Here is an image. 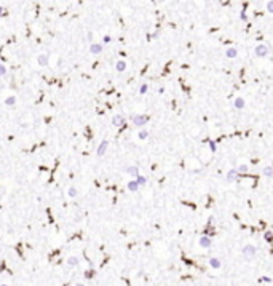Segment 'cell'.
Listing matches in <instances>:
<instances>
[{
  "label": "cell",
  "instance_id": "cell-1",
  "mask_svg": "<svg viewBox=\"0 0 273 286\" xmlns=\"http://www.w3.org/2000/svg\"><path fill=\"white\" fill-rule=\"evenodd\" d=\"M133 123L136 125V126H142V125H145L147 121H149V115H141V114H136L133 115Z\"/></svg>",
  "mask_w": 273,
  "mask_h": 286
},
{
  "label": "cell",
  "instance_id": "cell-2",
  "mask_svg": "<svg viewBox=\"0 0 273 286\" xmlns=\"http://www.w3.org/2000/svg\"><path fill=\"white\" fill-rule=\"evenodd\" d=\"M243 254H244L248 259L254 257V256H256V246L254 245H246L244 248H243Z\"/></svg>",
  "mask_w": 273,
  "mask_h": 286
},
{
  "label": "cell",
  "instance_id": "cell-3",
  "mask_svg": "<svg viewBox=\"0 0 273 286\" xmlns=\"http://www.w3.org/2000/svg\"><path fill=\"white\" fill-rule=\"evenodd\" d=\"M268 55V46L267 45H257L256 46V56L259 58H263V56Z\"/></svg>",
  "mask_w": 273,
  "mask_h": 286
},
{
  "label": "cell",
  "instance_id": "cell-4",
  "mask_svg": "<svg viewBox=\"0 0 273 286\" xmlns=\"http://www.w3.org/2000/svg\"><path fill=\"white\" fill-rule=\"evenodd\" d=\"M107 147H109V141H107V139H104V141L99 144V147H97V155L102 157L104 154L107 152Z\"/></svg>",
  "mask_w": 273,
  "mask_h": 286
},
{
  "label": "cell",
  "instance_id": "cell-5",
  "mask_svg": "<svg viewBox=\"0 0 273 286\" xmlns=\"http://www.w3.org/2000/svg\"><path fill=\"white\" fill-rule=\"evenodd\" d=\"M102 45H99V43H93V45L90 46V53L91 55H101L102 53Z\"/></svg>",
  "mask_w": 273,
  "mask_h": 286
},
{
  "label": "cell",
  "instance_id": "cell-6",
  "mask_svg": "<svg viewBox=\"0 0 273 286\" xmlns=\"http://www.w3.org/2000/svg\"><path fill=\"white\" fill-rule=\"evenodd\" d=\"M115 70H117V72H125V70H126V61L118 59V61L115 62Z\"/></svg>",
  "mask_w": 273,
  "mask_h": 286
},
{
  "label": "cell",
  "instance_id": "cell-7",
  "mask_svg": "<svg viewBox=\"0 0 273 286\" xmlns=\"http://www.w3.org/2000/svg\"><path fill=\"white\" fill-rule=\"evenodd\" d=\"M123 123H125V118L121 117L120 114H117V115L112 117V125H114V126H121Z\"/></svg>",
  "mask_w": 273,
  "mask_h": 286
},
{
  "label": "cell",
  "instance_id": "cell-8",
  "mask_svg": "<svg viewBox=\"0 0 273 286\" xmlns=\"http://www.w3.org/2000/svg\"><path fill=\"white\" fill-rule=\"evenodd\" d=\"M200 246H203V248H211V238L209 237H201L200 238Z\"/></svg>",
  "mask_w": 273,
  "mask_h": 286
},
{
  "label": "cell",
  "instance_id": "cell-9",
  "mask_svg": "<svg viewBox=\"0 0 273 286\" xmlns=\"http://www.w3.org/2000/svg\"><path fill=\"white\" fill-rule=\"evenodd\" d=\"M126 173H128L129 176H134V177H138V176H139V168H138V166H134V165H133V166H128V168H126Z\"/></svg>",
  "mask_w": 273,
  "mask_h": 286
},
{
  "label": "cell",
  "instance_id": "cell-10",
  "mask_svg": "<svg viewBox=\"0 0 273 286\" xmlns=\"http://www.w3.org/2000/svg\"><path fill=\"white\" fill-rule=\"evenodd\" d=\"M37 62H38V66H42V67L48 66V56H46V55H40L37 58Z\"/></svg>",
  "mask_w": 273,
  "mask_h": 286
},
{
  "label": "cell",
  "instance_id": "cell-11",
  "mask_svg": "<svg viewBox=\"0 0 273 286\" xmlns=\"http://www.w3.org/2000/svg\"><path fill=\"white\" fill-rule=\"evenodd\" d=\"M209 266H211L212 269H221V259L211 257V259H209Z\"/></svg>",
  "mask_w": 273,
  "mask_h": 286
},
{
  "label": "cell",
  "instance_id": "cell-12",
  "mask_svg": "<svg viewBox=\"0 0 273 286\" xmlns=\"http://www.w3.org/2000/svg\"><path fill=\"white\" fill-rule=\"evenodd\" d=\"M225 55H227V58H230V59H232V58H236V55H238V50L233 48V46H230V48L225 51Z\"/></svg>",
  "mask_w": 273,
  "mask_h": 286
},
{
  "label": "cell",
  "instance_id": "cell-13",
  "mask_svg": "<svg viewBox=\"0 0 273 286\" xmlns=\"http://www.w3.org/2000/svg\"><path fill=\"white\" fill-rule=\"evenodd\" d=\"M77 264H78V257H77V256H70V257L67 259V266L69 267H75Z\"/></svg>",
  "mask_w": 273,
  "mask_h": 286
},
{
  "label": "cell",
  "instance_id": "cell-14",
  "mask_svg": "<svg viewBox=\"0 0 273 286\" xmlns=\"http://www.w3.org/2000/svg\"><path fill=\"white\" fill-rule=\"evenodd\" d=\"M138 189H139V184L136 182V181H129V182H128V190H131V192H136Z\"/></svg>",
  "mask_w": 273,
  "mask_h": 286
},
{
  "label": "cell",
  "instance_id": "cell-15",
  "mask_svg": "<svg viewBox=\"0 0 273 286\" xmlns=\"http://www.w3.org/2000/svg\"><path fill=\"white\" fill-rule=\"evenodd\" d=\"M235 107L236 109H243V107H244V99H243V98H236L235 99Z\"/></svg>",
  "mask_w": 273,
  "mask_h": 286
},
{
  "label": "cell",
  "instance_id": "cell-16",
  "mask_svg": "<svg viewBox=\"0 0 273 286\" xmlns=\"http://www.w3.org/2000/svg\"><path fill=\"white\" fill-rule=\"evenodd\" d=\"M136 182L139 184V187H141V186H145V184H147V179H145L144 176H141V174H139L138 177H136Z\"/></svg>",
  "mask_w": 273,
  "mask_h": 286
},
{
  "label": "cell",
  "instance_id": "cell-17",
  "mask_svg": "<svg viewBox=\"0 0 273 286\" xmlns=\"http://www.w3.org/2000/svg\"><path fill=\"white\" fill-rule=\"evenodd\" d=\"M5 104H7V106H14V104H16V98H14V96H8L7 99H5Z\"/></svg>",
  "mask_w": 273,
  "mask_h": 286
},
{
  "label": "cell",
  "instance_id": "cell-18",
  "mask_svg": "<svg viewBox=\"0 0 273 286\" xmlns=\"http://www.w3.org/2000/svg\"><path fill=\"white\" fill-rule=\"evenodd\" d=\"M236 174H238V171H236V169H232V171L228 173V176H227V181H233L236 177Z\"/></svg>",
  "mask_w": 273,
  "mask_h": 286
},
{
  "label": "cell",
  "instance_id": "cell-19",
  "mask_svg": "<svg viewBox=\"0 0 273 286\" xmlns=\"http://www.w3.org/2000/svg\"><path fill=\"white\" fill-rule=\"evenodd\" d=\"M263 174H265V176H268V177H270V176H272L273 174V168H272V166H265V168H263Z\"/></svg>",
  "mask_w": 273,
  "mask_h": 286
},
{
  "label": "cell",
  "instance_id": "cell-20",
  "mask_svg": "<svg viewBox=\"0 0 273 286\" xmlns=\"http://www.w3.org/2000/svg\"><path fill=\"white\" fill-rule=\"evenodd\" d=\"M69 197L70 198H75L77 197V189L75 187H69Z\"/></svg>",
  "mask_w": 273,
  "mask_h": 286
},
{
  "label": "cell",
  "instance_id": "cell-21",
  "mask_svg": "<svg viewBox=\"0 0 273 286\" xmlns=\"http://www.w3.org/2000/svg\"><path fill=\"white\" fill-rule=\"evenodd\" d=\"M149 91V85H142L141 88H139V94H145Z\"/></svg>",
  "mask_w": 273,
  "mask_h": 286
},
{
  "label": "cell",
  "instance_id": "cell-22",
  "mask_svg": "<svg viewBox=\"0 0 273 286\" xmlns=\"http://www.w3.org/2000/svg\"><path fill=\"white\" fill-rule=\"evenodd\" d=\"M147 136H149V133H147V131H144V130H142V131H139L138 138H139V139H147Z\"/></svg>",
  "mask_w": 273,
  "mask_h": 286
},
{
  "label": "cell",
  "instance_id": "cell-23",
  "mask_svg": "<svg viewBox=\"0 0 273 286\" xmlns=\"http://www.w3.org/2000/svg\"><path fill=\"white\" fill-rule=\"evenodd\" d=\"M5 74H7V67L3 64H0V77H3Z\"/></svg>",
  "mask_w": 273,
  "mask_h": 286
},
{
  "label": "cell",
  "instance_id": "cell-24",
  "mask_svg": "<svg viewBox=\"0 0 273 286\" xmlns=\"http://www.w3.org/2000/svg\"><path fill=\"white\" fill-rule=\"evenodd\" d=\"M102 42H104V43H109V42H112V37H110V35H104Z\"/></svg>",
  "mask_w": 273,
  "mask_h": 286
},
{
  "label": "cell",
  "instance_id": "cell-25",
  "mask_svg": "<svg viewBox=\"0 0 273 286\" xmlns=\"http://www.w3.org/2000/svg\"><path fill=\"white\" fill-rule=\"evenodd\" d=\"M267 8H268L270 13H273V2H268V3H267Z\"/></svg>",
  "mask_w": 273,
  "mask_h": 286
},
{
  "label": "cell",
  "instance_id": "cell-26",
  "mask_svg": "<svg viewBox=\"0 0 273 286\" xmlns=\"http://www.w3.org/2000/svg\"><path fill=\"white\" fill-rule=\"evenodd\" d=\"M85 278H93V272L86 270V272H85Z\"/></svg>",
  "mask_w": 273,
  "mask_h": 286
},
{
  "label": "cell",
  "instance_id": "cell-27",
  "mask_svg": "<svg viewBox=\"0 0 273 286\" xmlns=\"http://www.w3.org/2000/svg\"><path fill=\"white\" fill-rule=\"evenodd\" d=\"M5 14H7V8L0 7V16H5Z\"/></svg>",
  "mask_w": 273,
  "mask_h": 286
},
{
  "label": "cell",
  "instance_id": "cell-28",
  "mask_svg": "<svg viewBox=\"0 0 273 286\" xmlns=\"http://www.w3.org/2000/svg\"><path fill=\"white\" fill-rule=\"evenodd\" d=\"M246 169H248V166H246V165H241L238 169H236V171H246Z\"/></svg>",
  "mask_w": 273,
  "mask_h": 286
},
{
  "label": "cell",
  "instance_id": "cell-29",
  "mask_svg": "<svg viewBox=\"0 0 273 286\" xmlns=\"http://www.w3.org/2000/svg\"><path fill=\"white\" fill-rule=\"evenodd\" d=\"M265 237H267V241H272V240H273V238H272V233H270V232H267Z\"/></svg>",
  "mask_w": 273,
  "mask_h": 286
},
{
  "label": "cell",
  "instance_id": "cell-30",
  "mask_svg": "<svg viewBox=\"0 0 273 286\" xmlns=\"http://www.w3.org/2000/svg\"><path fill=\"white\" fill-rule=\"evenodd\" d=\"M209 147H211V150H216V144H214V141H209Z\"/></svg>",
  "mask_w": 273,
  "mask_h": 286
},
{
  "label": "cell",
  "instance_id": "cell-31",
  "mask_svg": "<svg viewBox=\"0 0 273 286\" xmlns=\"http://www.w3.org/2000/svg\"><path fill=\"white\" fill-rule=\"evenodd\" d=\"M75 286H85V285H83V283H77Z\"/></svg>",
  "mask_w": 273,
  "mask_h": 286
},
{
  "label": "cell",
  "instance_id": "cell-32",
  "mask_svg": "<svg viewBox=\"0 0 273 286\" xmlns=\"http://www.w3.org/2000/svg\"><path fill=\"white\" fill-rule=\"evenodd\" d=\"M2 286H8V285H2Z\"/></svg>",
  "mask_w": 273,
  "mask_h": 286
}]
</instances>
